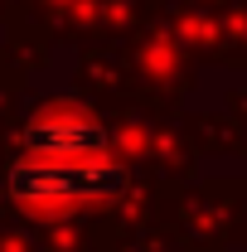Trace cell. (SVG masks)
<instances>
[{
  "label": "cell",
  "instance_id": "1",
  "mask_svg": "<svg viewBox=\"0 0 247 252\" xmlns=\"http://www.w3.org/2000/svg\"><path fill=\"white\" fill-rule=\"evenodd\" d=\"M5 189L15 204H25L34 214H63V209H83V204H107L126 189V170L117 160H34L25 156L10 165Z\"/></svg>",
  "mask_w": 247,
  "mask_h": 252
},
{
  "label": "cell",
  "instance_id": "2",
  "mask_svg": "<svg viewBox=\"0 0 247 252\" xmlns=\"http://www.w3.org/2000/svg\"><path fill=\"white\" fill-rule=\"evenodd\" d=\"M107 141H112L107 126L97 117H88L83 107H68V102L44 107L20 131V146L34 160H97V156H107Z\"/></svg>",
  "mask_w": 247,
  "mask_h": 252
}]
</instances>
